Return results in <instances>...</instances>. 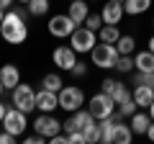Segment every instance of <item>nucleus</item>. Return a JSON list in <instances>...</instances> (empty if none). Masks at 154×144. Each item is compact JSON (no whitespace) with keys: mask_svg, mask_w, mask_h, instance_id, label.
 <instances>
[{"mask_svg":"<svg viewBox=\"0 0 154 144\" xmlns=\"http://www.w3.org/2000/svg\"><path fill=\"white\" fill-rule=\"evenodd\" d=\"M67 13H69V18L80 26V23H85V18L90 16V3H85V0H72L69 8H67Z\"/></svg>","mask_w":154,"mask_h":144,"instance_id":"14","label":"nucleus"},{"mask_svg":"<svg viewBox=\"0 0 154 144\" xmlns=\"http://www.w3.org/2000/svg\"><path fill=\"white\" fill-rule=\"evenodd\" d=\"M118 39H121V31H118V26L103 23V28L98 31V41H105V44H116Z\"/></svg>","mask_w":154,"mask_h":144,"instance_id":"21","label":"nucleus"},{"mask_svg":"<svg viewBox=\"0 0 154 144\" xmlns=\"http://www.w3.org/2000/svg\"><path fill=\"white\" fill-rule=\"evenodd\" d=\"M149 52H154V36L149 39Z\"/></svg>","mask_w":154,"mask_h":144,"instance_id":"40","label":"nucleus"},{"mask_svg":"<svg viewBox=\"0 0 154 144\" xmlns=\"http://www.w3.org/2000/svg\"><path fill=\"white\" fill-rule=\"evenodd\" d=\"M85 26H88L90 31H95V33H98L100 28H103V16H100V13H90V16L85 18Z\"/></svg>","mask_w":154,"mask_h":144,"instance_id":"28","label":"nucleus"},{"mask_svg":"<svg viewBox=\"0 0 154 144\" xmlns=\"http://www.w3.org/2000/svg\"><path fill=\"white\" fill-rule=\"evenodd\" d=\"M13 105L21 108V111H26V113L36 111V90L28 83H18L13 88Z\"/></svg>","mask_w":154,"mask_h":144,"instance_id":"4","label":"nucleus"},{"mask_svg":"<svg viewBox=\"0 0 154 144\" xmlns=\"http://www.w3.org/2000/svg\"><path fill=\"white\" fill-rule=\"evenodd\" d=\"M95 44H98V33L90 31L88 26H77L75 31H72V36H69V46L77 52V54H88V52H93Z\"/></svg>","mask_w":154,"mask_h":144,"instance_id":"3","label":"nucleus"},{"mask_svg":"<svg viewBox=\"0 0 154 144\" xmlns=\"http://www.w3.org/2000/svg\"><path fill=\"white\" fill-rule=\"evenodd\" d=\"M36 108H38L41 113H51V111H57V108H59V93L41 88V90L36 93Z\"/></svg>","mask_w":154,"mask_h":144,"instance_id":"12","label":"nucleus"},{"mask_svg":"<svg viewBox=\"0 0 154 144\" xmlns=\"http://www.w3.org/2000/svg\"><path fill=\"white\" fill-rule=\"evenodd\" d=\"M146 136H149V139H152V142H154V121H152V126H149V131H146Z\"/></svg>","mask_w":154,"mask_h":144,"instance_id":"36","label":"nucleus"},{"mask_svg":"<svg viewBox=\"0 0 154 144\" xmlns=\"http://www.w3.org/2000/svg\"><path fill=\"white\" fill-rule=\"evenodd\" d=\"M67 139H69V144H88L85 131H69V134H67Z\"/></svg>","mask_w":154,"mask_h":144,"instance_id":"31","label":"nucleus"},{"mask_svg":"<svg viewBox=\"0 0 154 144\" xmlns=\"http://www.w3.org/2000/svg\"><path fill=\"white\" fill-rule=\"evenodd\" d=\"M134 85H149V88H154V72H139L134 75Z\"/></svg>","mask_w":154,"mask_h":144,"instance_id":"29","label":"nucleus"},{"mask_svg":"<svg viewBox=\"0 0 154 144\" xmlns=\"http://www.w3.org/2000/svg\"><path fill=\"white\" fill-rule=\"evenodd\" d=\"M116 108H118V105H116V100L110 98L108 93H103V90H100L98 95H93V98H90V103H88V111L93 113L95 118H108V116H113V111Z\"/></svg>","mask_w":154,"mask_h":144,"instance_id":"5","label":"nucleus"},{"mask_svg":"<svg viewBox=\"0 0 154 144\" xmlns=\"http://www.w3.org/2000/svg\"><path fill=\"white\" fill-rule=\"evenodd\" d=\"M59 129H62V124L57 121L51 113H38L36 116V121H33V131L36 134H41V136L49 142L54 134H59Z\"/></svg>","mask_w":154,"mask_h":144,"instance_id":"10","label":"nucleus"},{"mask_svg":"<svg viewBox=\"0 0 154 144\" xmlns=\"http://www.w3.org/2000/svg\"><path fill=\"white\" fill-rule=\"evenodd\" d=\"M49 142H51V144H69V139H67V134H64V136H62V134H54Z\"/></svg>","mask_w":154,"mask_h":144,"instance_id":"35","label":"nucleus"},{"mask_svg":"<svg viewBox=\"0 0 154 144\" xmlns=\"http://www.w3.org/2000/svg\"><path fill=\"white\" fill-rule=\"evenodd\" d=\"M149 126H152V116H149V113L136 111V113L131 116V131H134V134H146Z\"/></svg>","mask_w":154,"mask_h":144,"instance_id":"18","label":"nucleus"},{"mask_svg":"<svg viewBox=\"0 0 154 144\" xmlns=\"http://www.w3.org/2000/svg\"><path fill=\"white\" fill-rule=\"evenodd\" d=\"M85 136H88V142H90V144H95V142H100V126H95V129H90V131L85 134Z\"/></svg>","mask_w":154,"mask_h":144,"instance_id":"33","label":"nucleus"},{"mask_svg":"<svg viewBox=\"0 0 154 144\" xmlns=\"http://www.w3.org/2000/svg\"><path fill=\"white\" fill-rule=\"evenodd\" d=\"M152 26H154V18H152Z\"/></svg>","mask_w":154,"mask_h":144,"instance_id":"44","label":"nucleus"},{"mask_svg":"<svg viewBox=\"0 0 154 144\" xmlns=\"http://www.w3.org/2000/svg\"><path fill=\"white\" fill-rule=\"evenodd\" d=\"M146 111H149V116H152V121H154V100H152V105H149Z\"/></svg>","mask_w":154,"mask_h":144,"instance_id":"38","label":"nucleus"},{"mask_svg":"<svg viewBox=\"0 0 154 144\" xmlns=\"http://www.w3.org/2000/svg\"><path fill=\"white\" fill-rule=\"evenodd\" d=\"M134 100H136L139 108H149L154 100V88H149V85H134Z\"/></svg>","mask_w":154,"mask_h":144,"instance_id":"17","label":"nucleus"},{"mask_svg":"<svg viewBox=\"0 0 154 144\" xmlns=\"http://www.w3.org/2000/svg\"><path fill=\"white\" fill-rule=\"evenodd\" d=\"M95 126H98V118H95L90 111H75L64 124H62V129H64L67 134L69 131H85L88 134L90 129H95Z\"/></svg>","mask_w":154,"mask_h":144,"instance_id":"6","label":"nucleus"},{"mask_svg":"<svg viewBox=\"0 0 154 144\" xmlns=\"http://www.w3.org/2000/svg\"><path fill=\"white\" fill-rule=\"evenodd\" d=\"M41 85H44L46 90H54V93H59V90L64 88V83H62V77L57 75V72H49V75H44V80H41Z\"/></svg>","mask_w":154,"mask_h":144,"instance_id":"25","label":"nucleus"},{"mask_svg":"<svg viewBox=\"0 0 154 144\" xmlns=\"http://www.w3.org/2000/svg\"><path fill=\"white\" fill-rule=\"evenodd\" d=\"M51 59H54V64L59 67V70H67V72H69L72 67L77 64V52L72 49V46H57L54 54H51Z\"/></svg>","mask_w":154,"mask_h":144,"instance_id":"11","label":"nucleus"},{"mask_svg":"<svg viewBox=\"0 0 154 144\" xmlns=\"http://www.w3.org/2000/svg\"><path fill=\"white\" fill-rule=\"evenodd\" d=\"M11 3H13V0H0V8H8Z\"/></svg>","mask_w":154,"mask_h":144,"instance_id":"39","label":"nucleus"},{"mask_svg":"<svg viewBox=\"0 0 154 144\" xmlns=\"http://www.w3.org/2000/svg\"><path fill=\"white\" fill-rule=\"evenodd\" d=\"M116 85H118V80H113V77H105L103 83H100V90L110 95V93H113V90H116Z\"/></svg>","mask_w":154,"mask_h":144,"instance_id":"32","label":"nucleus"},{"mask_svg":"<svg viewBox=\"0 0 154 144\" xmlns=\"http://www.w3.org/2000/svg\"><path fill=\"white\" fill-rule=\"evenodd\" d=\"M110 98L116 100V105H121V103H126L128 98H134V93L128 90V85H123V83H118L116 85V90L110 93Z\"/></svg>","mask_w":154,"mask_h":144,"instance_id":"24","label":"nucleus"},{"mask_svg":"<svg viewBox=\"0 0 154 144\" xmlns=\"http://www.w3.org/2000/svg\"><path fill=\"white\" fill-rule=\"evenodd\" d=\"M72 77H85V75H88V62H80V59H77V64L75 67H72Z\"/></svg>","mask_w":154,"mask_h":144,"instance_id":"30","label":"nucleus"},{"mask_svg":"<svg viewBox=\"0 0 154 144\" xmlns=\"http://www.w3.org/2000/svg\"><path fill=\"white\" fill-rule=\"evenodd\" d=\"M46 28H49V33H51V36H57V39H69L72 31L77 28V23L69 18V13H59V16H51L49 18Z\"/></svg>","mask_w":154,"mask_h":144,"instance_id":"8","label":"nucleus"},{"mask_svg":"<svg viewBox=\"0 0 154 144\" xmlns=\"http://www.w3.org/2000/svg\"><path fill=\"white\" fill-rule=\"evenodd\" d=\"M149 8H152V0H126V3H123V11H126L128 16H141Z\"/></svg>","mask_w":154,"mask_h":144,"instance_id":"20","label":"nucleus"},{"mask_svg":"<svg viewBox=\"0 0 154 144\" xmlns=\"http://www.w3.org/2000/svg\"><path fill=\"white\" fill-rule=\"evenodd\" d=\"M134 62H136V70L139 72H154V52H139L136 57H134Z\"/></svg>","mask_w":154,"mask_h":144,"instance_id":"19","label":"nucleus"},{"mask_svg":"<svg viewBox=\"0 0 154 144\" xmlns=\"http://www.w3.org/2000/svg\"><path fill=\"white\" fill-rule=\"evenodd\" d=\"M0 80L5 85V90H13L18 83H21V72H18L16 64H3L0 67Z\"/></svg>","mask_w":154,"mask_h":144,"instance_id":"16","label":"nucleus"},{"mask_svg":"<svg viewBox=\"0 0 154 144\" xmlns=\"http://www.w3.org/2000/svg\"><path fill=\"white\" fill-rule=\"evenodd\" d=\"M116 70H118V72H131V70H136L134 57H131V54H121V57H118V62H116Z\"/></svg>","mask_w":154,"mask_h":144,"instance_id":"27","label":"nucleus"},{"mask_svg":"<svg viewBox=\"0 0 154 144\" xmlns=\"http://www.w3.org/2000/svg\"><path fill=\"white\" fill-rule=\"evenodd\" d=\"M118 49H116V44H105V41H98L95 44V49L90 52V59H93L95 67H100V70H116V62H118Z\"/></svg>","mask_w":154,"mask_h":144,"instance_id":"2","label":"nucleus"},{"mask_svg":"<svg viewBox=\"0 0 154 144\" xmlns=\"http://www.w3.org/2000/svg\"><path fill=\"white\" fill-rule=\"evenodd\" d=\"M3 93H5V85H3V80H0V95H3Z\"/></svg>","mask_w":154,"mask_h":144,"instance_id":"41","label":"nucleus"},{"mask_svg":"<svg viewBox=\"0 0 154 144\" xmlns=\"http://www.w3.org/2000/svg\"><path fill=\"white\" fill-rule=\"evenodd\" d=\"M98 126H100V142L110 144V136H113V126H116V118H113V116L100 118V121H98Z\"/></svg>","mask_w":154,"mask_h":144,"instance_id":"22","label":"nucleus"},{"mask_svg":"<svg viewBox=\"0 0 154 144\" xmlns=\"http://www.w3.org/2000/svg\"><path fill=\"white\" fill-rule=\"evenodd\" d=\"M26 116H28V113L21 111V108H16V105L8 108V113L3 116V126H5V131H11L13 136H21V134L26 131V126H28Z\"/></svg>","mask_w":154,"mask_h":144,"instance_id":"9","label":"nucleus"},{"mask_svg":"<svg viewBox=\"0 0 154 144\" xmlns=\"http://www.w3.org/2000/svg\"><path fill=\"white\" fill-rule=\"evenodd\" d=\"M100 16H103V23L118 26V23H121V18L126 16V11H123V3H121V0H108V3L103 5V11H100Z\"/></svg>","mask_w":154,"mask_h":144,"instance_id":"13","label":"nucleus"},{"mask_svg":"<svg viewBox=\"0 0 154 144\" xmlns=\"http://www.w3.org/2000/svg\"><path fill=\"white\" fill-rule=\"evenodd\" d=\"M85 103V93L82 88H75V85H64V88L59 90V108H64V111L75 113L80 111V105Z\"/></svg>","mask_w":154,"mask_h":144,"instance_id":"7","label":"nucleus"},{"mask_svg":"<svg viewBox=\"0 0 154 144\" xmlns=\"http://www.w3.org/2000/svg\"><path fill=\"white\" fill-rule=\"evenodd\" d=\"M16 139H18V136H13L11 131H3V134H0V144H13Z\"/></svg>","mask_w":154,"mask_h":144,"instance_id":"34","label":"nucleus"},{"mask_svg":"<svg viewBox=\"0 0 154 144\" xmlns=\"http://www.w3.org/2000/svg\"><path fill=\"white\" fill-rule=\"evenodd\" d=\"M3 11H5V8H0V23H3V18H5V13H3Z\"/></svg>","mask_w":154,"mask_h":144,"instance_id":"42","label":"nucleus"},{"mask_svg":"<svg viewBox=\"0 0 154 144\" xmlns=\"http://www.w3.org/2000/svg\"><path fill=\"white\" fill-rule=\"evenodd\" d=\"M116 49H118V54H134V49H136V39L121 33V39L116 41Z\"/></svg>","mask_w":154,"mask_h":144,"instance_id":"23","label":"nucleus"},{"mask_svg":"<svg viewBox=\"0 0 154 144\" xmlns=\"http://www.w3.org/2000/svg\"><path fill=\"white\" fill-rule=\"evenodd\" d=\"M5 113H8V108H5L3 103H0V121H3V116H5Z\"/></svg>","mask_w":154,"mask_h":144,"instance_id":"37","label":"nucleus"},{"mask_svg":"<svg viewBox=\"0 0 154 144\" xmlns=\"http://www.w3.org/2000/svg\"><path fill=\"white\" fill-rule=\"evenodd\" d=\"M121 3H126V0H121Z\"/></svg>","mask_w":154,"mask_h":144,"instance_id":"45","label":"nucleus"},{"mask_svg":"<svg viewBox=\"0 0 154 144\" xmlns=\"http://www.w3.org/2000/svg\"><path fill=\"white\" fill-rule=\"evenodd\" d=\"M18 3H26V5H28V3H31V0H18Z\"/></svg>","mask_w":154,"mask_h":144,"instance_id":"43","label":"nucleus"},{"mask_svg":"<svg viewBox=\"0 0 154 144\" xmlns=\"http://www.w3.org/2000/svg\"><path fill=\"white\" fill-rule=\"evenodd\" d=\"M49 5H51V0H31L28 3V13L31 16H46Z\"/></svg>","mask_w":154,"mask_h":144,"instance_id":"26","label":"nucleus"},{"mask_svg":"<svg viewBox=\"0 0 154 144\" xmlns=\"http://www.w3.org/2000/svg\"><path fill=\"white\" fill-rule=\"evenodd\" d=\"M131 139H134L131 124H126V121H116V126H113V136H110V144H128Z\"/></svg>","mask_w":154,"mask_h":144,"instance_id":"15","label":"nucleus"},{"mask_svg":"<svg viewBox=\"0 0 154 144\" xmlns=\"http://www.w3.org/2000/svg\"><path fill=\"white\" fill-rule=\"evenodd\" d=\"M0 36L8 41V44H23L28 39V26H26V18L21 13L11 11L5 13L3 23H0Z\"/></svg>","mask_w":154,"mask_h":144,"instance_id":"1","label":"nucleus"},{"mask_svg":"<svg viewBox=\"0 0 154 144\" xmlns=\"http://www.w3.org/2000/svg\"><path fill=\"white\" fill-rule=\"evenodd\" d=\"M69 3H72V0H69Z\"/></svg>","mask_w":154,"mask_h":144,"instance_id":"46","label":"nucleus"}]
</instances>
